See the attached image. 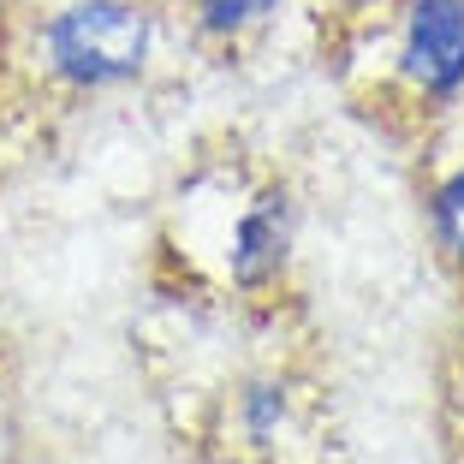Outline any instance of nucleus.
<instances>
[{
  "instance_id": "1",
  "label": "nucleus",
  "mask_w": 464,
  "mask_h": 464,
  "mask_svg": "<svg viewBox=\"0 0 464 464\" xmlns=\"http://www.w3.org/2000/svg\"><path fill=\"white\" fill-rule=\"evenodd\" d=\"M155 13L143 0H66L42 24V60L72 90H120L150 66Z\"/></svg>"
},
{
  "instance_id": "2",
  "label": "nucleus",
  "mask_w": 464,
  "mask_h": 464,
  "mask_svg": "<svg viewBox=\"0 0 464 464\" xmlns=\"http://www.w3.org/2000/svg\"><path fill=\"white\" fill-rule=\"evenodd\" d=\"M399 72L423 102L464 90V0H411L399 24Z\"/></svg>"
},
{
  "instance_id": "3",
  "label": "nucleus",
  "mask_w": 464,
  "mask_h": 464,
  "mask_svg": "<svg viewBox=\"0 0 464 464\" xmlns=\"http://www.w3.org/2000/svg\"><path fill=\"white\" fill-rule=\"evenodd\" d=\"M286 256H292V197L274 185L256 203H245V215L232 220L227 268L245 292H256V286H268V280H280Z\"/></svg>"
},
{
  "instance_id": "4",
  "label": "nucleus",
  "mask_w": 464,
  "mask_h": 464,
  "mask_svg": "<svg viewBox=\"0 0 464 464\" xmlns=\"http://www.w3.org/2000/svg\"><path fill=\"white\" fill-rule=\"evenodd\" d=\"M286 411H292L286 382H250L245 393H238V435H245L250 447H274L280 429H286Z\"/></svg>"
},
{
  "instance_id": "5",
  "label": "nucleus",
  "mask_w": 464,
  "mask_h": 464,
  "mask_svg": "<svg viewBox=\"0 0 464 464\" xmlns=\"http://www.w3.org/2000/svg\"><path fill=\"white\" fill-rule=\"evenodd\" d=\"M429 220H435V238L452 262H464V167H452L435 185V203H429Z\"/></svg>"
},
{
  "instance_id": "6",
  "label": "nucleus",
  "mask_w": 464,
  "mask_h": 464,
  "mask_svg": "<svg viewBox=\"0 0 464 464\" xmlns=\"http://www.w3.org/2000/svg\"><path fill=\"white\" fill-rule=\"evenodd\" d=\"M286 0H197V24L208 36H245L250 24H262L268 13H280Z\"/></svg>"
},
{
  "instance_id": "7",
  "label": "nucleus",
  "mask_w": 464,
  "mask_h": 464,
  "mask_svg": "<svg viewBox=\"0 0 464 464\" xmlns=\"http://www.w3.org/2000/svg\"><path fill=\"white\" fill-rule=\"evenodd\" d=\"M0 24H6V0H0Z\"/></svg>"
}]
</instances>
